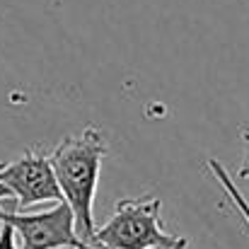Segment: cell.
<instances>
[{
    "mask_svg": "<svg viewBox=\"0 0 249 249\" xmlns=\"http://www.w3.org/2000/svg\"><path fill=\"white\" fill-rule=\"evenodd\" d=\"M155 249H160V247H155Z\"/></svg>",
    "mask_w": 249,
    "mask_h": 249,
    "instance_id": "cell-8",
    "label": "cell"
},
{
    "mask_svg": "<svg viewBox=\"0 0 249 249\" xmlns=\"http://www.w3.org/2000/svg\"><path fill=\"white\" fill-rule=\"evenodd\" d=\"M107 158V138L99 128H85L78 136H66L49 155L63 201L75 215V230L89 245L94 237V194L102 162Z\"/></svg>",
    "mask_w": 249,
    "mask_h": 249,
    "instance_id": "cell-1",
    "label": "cell"
},
{
    "mask_svg": "<svg viewBox=\"0 0 249 249\" xmlns=\"http://www.w3.org/2000/svg\"><path fill=\"white\" fill-rule=\"evenodd\" d=\"M2 165H5V162H0V169H2Z\"/></svg>",
    "mask_w": 249,
    "mask_h": 249,
    "instance_id": "cell-7",
    "label": "cell"
},
{
    "mask_svg": "<svg viewBox=\"0 0 249 249\" xmlns=\"http://www.w3.org/2000/svg\"><path fill=\"white\" fill-rule=\"evenodd\" d=\"M0 249H19V245L15 242V230L5 223H0Z\"/></svg>",
    "mask_w": 249,
    "mask_h": 249,
    "instance_id": "cell-5",
    "label": "cell"
},
{
    "mask_svg": "<svg viewBox=\"0 0 249 249\" xmlns=\"http://www.w3.org/2000/svg\"><path fill=\"white\" fill-rule=\"evenodd\" d=\"M160 198H121L114 215L94 230L92 245L97 249H186L189 240L169 235L160 220Z\"/></svg>",
    "mask_w": 249,
    "mask_h": 249,
    "instance_id": "cell-2",
    "label": "cell"
},
{
    "mask_svg": "<svg viewBox=\"0 0 249 249\" xmlns=\"http://www.w3.org/2000/svg\"><path fill=\"white\" fill-rule=\"evenodd\" d=\"M0 181L12 191L17 211H24L36 203L63 201L51 160H49V155H44L39 150H27L15 162L2 165Z\"/></svg>",
    "mask_w": 249,
    "mask_h": 249,
    "instance_id": "cell-4",
    "label": "cell"
},
{
    "mask_svg": "<svg viewBox=\"0 0 249 249\" xmlns=\"http://www.w3.org/2000/svg\"><path fill=\"white\" fill-rule=\"evenodd\" d=\"M0 223L15 230L19 249H97L78 235L75 215L66 201H56L51 208L39 213L0 208Z\"/></svg>",
    "mask_w": 249,
    "mask_h": 249,
    "instance_id": "cell-3",
    "label": "cell"
},
{
    "mask_svg": "<svg viewBox=\"0 0 249 249\" xmlns=\"http://www.w3.org/2000/svg\"><path fill=\"white\" fill-rule=\"evenodd\" d=\"M5 198H12V191H10V189L0 181V201H5Z\"/></svg>",
    "mask_w": 249,
    "mask_h": 249,
    "instance_id": "cell-6",
    "label": "cell"
}]
</instances>
